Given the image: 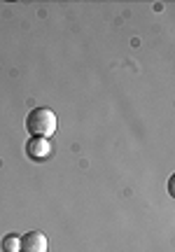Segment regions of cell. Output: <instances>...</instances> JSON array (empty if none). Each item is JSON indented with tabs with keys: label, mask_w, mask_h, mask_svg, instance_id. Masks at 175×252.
<instances>
[{
	"label": "cell",
	"mask_w": 175,
	"mask_h": 252,
	"mask_svg": "<svg viewBox=\"0 0 175 252\" xmlns=\"http://www.w3.org/2000/svg\"><path fill=\"white\" fill-rule=\"evenodd\" d=\"M26 131L30 138H52L56 133V115L49 108H33L26 115Z\"/></svg>",
	"instance_id": "cell-1"
},
{
	"label": "cell",
	"mask_w": 175,
	"mask_h": 252,
	"mask_svg": "<svg viewBox=\"0 0 175 252\" xmlns=\"http://www.w3.org/2000/svg\"><path fill=\"white\" fill-rule=\"evenodd\" d=\"M19 252H47V236L42 231H26L19 236Z\"/></svg>",
	"instance_id": "cell-2"
},
{
	"label": "cell",
	"mask_w": 175,
	"mask_h": 252,
	"mask_svg": "<svg viewBox=\"0 0 175 252\" xmlns=\"http://www.w3.org/2000/svg\"><path fill=\"white\" fill-rule=\"evenodd\" d=\"M49 152H52V145H49L47 138H30L26 143V154L30 159H35V161L49 157Z\"/></svg>",
	"instance_id": "cell-3"
},
{
	"label": "cell",
	"mask_w": 175,
	"mask_h": 252,
	"mask_svg": "<svg viewBox=\"0 0 175 252\" xmlns=\"http://www.w3.org/2000/svg\"><path fill=\"white\" fill-rule=\"evenodd\" d=\"M2 252H19V236L17 234H7L0 243Z\"/></svg>",
	"instance_id": "cell-4"
}]
</instances>
